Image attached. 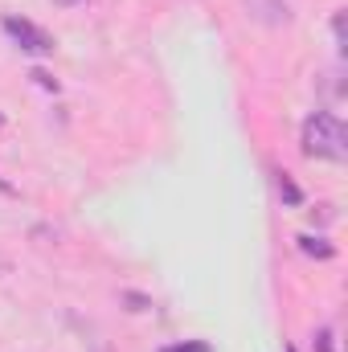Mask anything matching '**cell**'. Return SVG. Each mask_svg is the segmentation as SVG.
<instances>
[{
  "mask_svg": "<svg viewBox=\"0 0 348 352\" xmlns=\"http://www.w3.org/2000/svg\"><path fill=\"white\" fill-rule=\"evenodd\" d=\"M303 152H307V156H316V160L345 164V160H348V131H345V123H340L332 111H316V115H307V123H303Z\"/></svg>",
  "mask_w": 348,
  "mask_h": 352,
  "instance_id": "obj_1",
  "label": "cell"
},
{
  "mask_svg": "<svg viewBox=\"0 0 348 352\" xmlns=\"http://www.w3.org/2000/svg\"><path fill=\"white\" fill-rule=\"evenodd\" d=\"M0 29L25 50V54H37V58H45V54H54V37L41 29V25H33V21H25V16H4L0 21Z\"/></svg>",
  "mask_w": 348,
  "mask_h": 352,
  "instance_id": "obj_2",
  "label": "cell"
},
{
  "mask_svg": "<svg viewBox=\"0 0 348 352\" xmlns=\"http://www.w3.org/2000/svg\"><path fill=\"white\" fill-rule=\"evenodd\" d=\"M299 250H303V254H312V258H332V254H336L324 238H312V234H299Z\"/></svg>",
  "mask_w": 348,
  "mask_h": 352,
  "instance_id": "obj_3",
  "label": "cell"
},
{
  "mask_svg": "<svg viewBox=\"0 0 348 352\" xmlns=\"http://www.w3.org/2000/svg\"><path fill=\"white\" fill-rule=\"evenodd\" d=\"M279 197H283L287 205H299V201H303V192H299V184H295V180H291L287 173H279Z\"/></svg>",
  "mask_w": 348,
  "mask_h": 352,
  "instance_id": "obj_4",
  "label": "cell"
},
{
  "mask_svg": "<svg viewBox=\"0 0 348 352\" xmlns=\"http://www.w3.org/2000/svg\"><path fill=\"white\" fill-rule=\"evenodd\" d=\"M160 352H213V344H205V340H184V344H168V349Z\"/></svg>",
  "mask_w": 348,
  "mask_h": 352,
  "instance_id": "obj_5",
  "label": "cell"
},
{
  "mask_svg": "<svg viewBox=\"0 0 348 352\" xmlns=\"http://www.w3.org/2000/svg\"><path fill=\"white\" fill-rule=\"evenodd\" d=\"M316 349L320 352H336V332H332V328H320V332H316Z\"/></svg>",
  "mask_w": 348,
  "mask_h": 352,
  "instance_id": "obj_6",
  "label": "cell"
},
{
  "mask_svg": "<svg viewBox=\"0 0 348 352\" xmlns=\"http://www.w3.org/2000/svg\"><path fill=\"white\" fill-rule=\"evenodd\" d=\"M332 41H336V54H345V12L332 16Z\"/></svg>",
  "mask_w": 348,
  "mask_h": 352,
  "instance_id": "obj_7",
  "label": "cell"
},
{
  "mask_svg": "<svg viewBox=\"0 0 348 352\" xmlns=\"http://www.w3.org/2000/svg\"><path fill=\"white\" fill-rule=\"evenodd\" d=\"M33 78H37V87H45V90H58V82L45 74V70H33Z\"/></svg>",
  "mask_w": 348,
  "mask_h": 352,
  "instance_id": "obj_8",
  "label": "cell"
},
{
  "mask_svg": "<svg viewBox=\"0 0 348 352\" xmlns=\"http://www.w3.org/2000/svg\"><path fill=\"white\" fill-rule=\"evenodd\" d=\"M4 274H12V263H8V258L0 254V278H4Z\"/></svg>",
  "mask_w": 348,
  "mask_h": 352,
  "instance_id": "obj_9",
  "label": "cell"
},
{
  "mask_svg": "<svg viewBox=\"0 0 348 352\" xmlns=\"http://www.w3.org/2000/svg\"><path fill=\"white\" fill-rule=\"evenodd\" d=\"M58 4H78V0H58Z\"/></svg>",
  "mask_w": 348,
  "mask_h": 352,
  "instance_id": "obj_10",
  "label": "cell"
},
{
  "mask_svg": "<svg viewBox=\"0 0 348 352\" xmlns=\"http://www.w3.org/2000/svg\"><path fill=\"white\" fill-rule=\"evenodd\" d=\"M287 352H295V349H287Z\"/></svg>",
  "mask_w": 348,
  "mask_h": 352,
  "instance_id": "obj_11",
  "label": "cell"
}]
</instances>
